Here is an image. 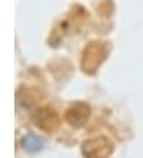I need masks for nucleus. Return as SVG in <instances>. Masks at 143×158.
<instances>
[{"label": "nucleus", "mask_w": 143, "mask_h": 158, "mask_svg": "<svg viewBox=\"0 0 143 158\" xmlns=\"http://www.w3.org/2000/svg\"><path fill=\"white\" fill-rule=\"evenodd\" d=\"M43 145V141L38 136L35 134H27L22 137V147L26 148V150L29 152H37V150H40Z\"/></svg>", "instance_id": "nucleus-1"}]
</instances>
